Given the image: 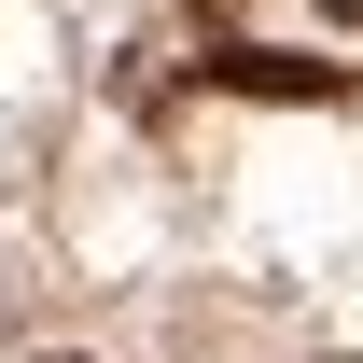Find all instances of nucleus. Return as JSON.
I'll return each instance as SVG.
<instances>
[{
    "mask_svg": "<svg viewBox=\"0 0 363 363\" xmlns=\"http://www.w3.org/2000/svg\"><path fill=\"white\" fill-rule=\"evenodd\" d=\"M224 84H252V98H335V70L321 56H266V43H238V56H210Z\"/></svg>",
    "mask_w": 363,
    "mask_h": 363,
    "instance_id": "obj_1",
    "label": "nucleus"
},
{
    "mask_svg": "<svg viewBox=\"0 0 363 363\" xmlns=\"http://www.w3.org/2000/svg\"><path fill=\"white\" fill-rule=\"evenodd\" d=\"M321 14H335V28H363V0H321Z\"/></svg>",
    "mask_w": 363,
    "mask_h": 363,
    "instance_id": "obj_2",
    "label": "nucleus"
}]
</instances>
